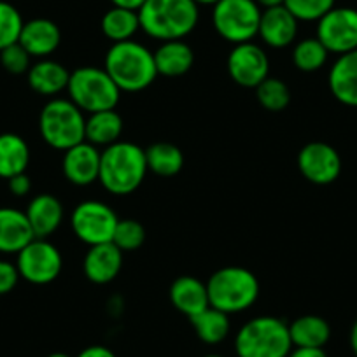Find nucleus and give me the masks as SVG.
I'll return each mask as SVG.
<instances>
[{
	"label": "nucleus",
	"instance_id": "nucleus-23",
	"mask_svg": "<svg viewBox=\"0 0 357 357\" xmlns=\"http://www.w3.org/2000/svg\"><path fill=\"white\" fill-rule=\"evenodd\" d=\"M158 75L181 77L188 74L195 63V51L184 40H167L154 51Z\"/></svg>",
	"mask_w": 357,
	"mask_h": 357
},
{
	"label": "nucleus",
	"instance_id": "nucleus-15",
	"mask_svg": "<svg viewBox=\"0 0 357 357\" xmlns=\"http://www.w3.org/2000/svg\"><path fill=\"white\" fill-rule=\"evenodd\" d=\"M298 23L300 22L291 15V11L286 6L263 9L257 37L268 47L284 50V47H289L296 40Z\"/></svg>",
	"mask_w": 357,
	"mask_h": 357
},
{
	"label": "nucleus",
	"instance_id": "nucleus-18",
	"mask_svg": "<svg viewBox=\"0 0 357 357\" xmlns=\"http://www.w3.org/2000/svg\"><path fill=\"white\" fill-rule=\"evenodd\" d=\"M328 84L340 104L357 107V50L336 58L329 68Z\"/></svg>",
	"mask_w": 357,
	"mask_h": 357
},
{
	"label": "nucleus",
	"instance_id": "nucleus-11",
	"mask_svg": "<svg viewBox=\"0 0 357 357\" xmlns=\"http://www.w3.org/2000/svg\"><path fill=\"white\" fill-rule=\"evenodd\" d=\"M317 37L329 54H345L357 50V9L333 8L317 22Z\"/></svg>",
	"mask_w": 357,
	"mask_h": 357
},
{
	"label": "nucleus",
	"instance_id": "nucleus-42",
	"mask_svg": "<svg viewBox=\"0 0 357 357\" xmlns=\"http://www.w3.org/2000/svg\"><path fill=\"white\" fill-rule=\"evenodd\" d=\"M349 342H350V349H352L354 356L357 357V319H356V322L352 324V329H350Z\"/></svg>",
	"mask_w": 357,
	"mask_h": 357
},
{
	"label": "nucleus",
	"instance_id": "nucleus-2",
	"mask_svg": "<svg viewBox=\"0 0 357 357\" xmlns=\"http://www.w3.org/2000/svg\"><path fill=\"white\" fill-rule=\"evenodd\" d=\"M198 8L193 0H146L139 9L140 30L160 43L184 40L197 29Z\"/></svg>",
	"mask_w": 357,
	"mask_h": 357
},
{
	"label": "nucleus",
	"instance_id": "nucleus-8",
	"mask_svg": "<svg viewBox=\"0 0 357 357\" xmlns=\"http://www.w3.org/2000/svg\"><path fill=\"white\" fill-rule=\"evenodd\" d=\"M263 9L256 0H219L212 8V25L221 39L233 46L257 37Z\"/></svg>",
	"mask_w": 357,
	"mask_h": 357
},
{
	"label": "nucleus",
	"instance_id": "nucleus-44",
	"mask_svg": "<svg viewBox=\"0 0 357 357\" xmlns=\"http://www.w3.org/2000/svg\"><path fill=\"white\" fill-rule=\"evenodd\" d=\"M47 357H70V356H68V354H65V352H53V354H50Z\"/></svg>",
	"mask_w": 357,
	"mask_h": 357
},
{
	"label": "nucleus",
	"instance_id": "nucleus-19",
	"mask_svg": "<svg viewBox=\"0 0 357 357\" xmlns=\"http://www.w3.org/2000/svg\"><path fill=\"white\" fill-rule=\"evenodd\" d=\"M26 79H29V86L36 93L56 98L58 95L67 91L70 70H67V67L61 65L60 61L43 58V60L32 63V67L26 72Z\"/></svg>",
	"mask_w": 357,
	"mask_h": 357
},
{
	"label": "nucleus",
	"instance_id": "nucleus-17",
	"mask_svg": "<svg viewBox=\"0 0 357 357\" xmlns=\"http://www.w3.org/2000/svg\"><path fill=\"white\" fill-rule=\"evenodd\" d=\"M18 43L25 47L30 56L43 60L50 58L58 50L61 43V32L56 23L51 20L33 18L25 22Z\"/></svg>",
	"mask_w": 357,
	"mask_h": 357
},
{
	"label": "nucleus",
	"instance_id": "nucleus-38",
	"mask_svg": "<svg viewBox=\"0 0 357 357\" xmlns=\"http://www.w3.org/2000/svg\"><path fill=\"white\" fill-rule=\"evenodd\" d=\"M75 357H118L109 347L104 345H89L82 349Z\"/></svg>",
	"mask_w": 357,
	"mask_h": 357
},
{
	"label": "nucleus",
	"instance_id": "nucleus-5",
	"mask_svg": "<svg viewBox=\"0 0 357 357\" xmlns=\"http://www.w3.org/2000/svg\"><path fill=\"white\" fill-rule=\"evenodd\" d=\"M211 307L233 315L245 312L259 298V280L243 266H222L207 280Z\"/></svg>",
	"mask_w": 357,
	"mask_h": 357
},
{
	"label": "nucleus",
	"instance_id": "nucleus-37",
	"mask_svg": "<svg viewBox=\"0 0 357 357\" xmlns=\"http://www.w3.org/2000/svg\"><path fill=\"white\" fill-rule=\"evenodd\" d=\"M8 186L9 191H11L15 197H26V195L32 191V181H30V177L26 175V172H23V174H18L15 175V177L8 178Z\"/></svg>",
	"mask_w": 357,
	"mask_h": 357
},
{
	"label": "nucleus",
	"instance_id": "nucleus-25",
	"mask_svg": "<svg viewBox=\"0 0 357 357\" xmlns=\"http://www.w3.org/2000/svg\"><path fill=\"white\" fill-rule=\"evenodd\" d=\"M289 335L293 347L324 349L331 338V326L321 315H301L289 324Z\"/></svg>",
	"mask_w": 357,
	"mask_h": 357
},
{
	"label": "nucleus",
	"instance_id": "nucleus-16",
	"mask_svg": "<svg viewBox=\"0 0 357 357\" xmlns=\"http://www.w3.org/2000/svg\"><path fill=\"white\" fill-rule=\"evenodd\" d=\"M123 250L112 242L91 245L82 261V270L89 282L105 286L119 275L123 268Z\"/></svg>",
	"mask_w": 357,
	"mask_h": 357
},
{
	"label": "nucleus",
	"instance_id": "nucleus-9",
	"mask_svg": "<svg viewBox=\"0 0 357 357\" xmlns=\"http://www.w3.org/2000/svg\"><path fill=\"white\" fill-rule=\"evenodd\" d=\"M16 268L20 279L33 286H46L54 282L61 273L63 257L60 249L47 238H33L16 254Z\"/></svg>",
	"mask_w": 357,
	"mask_h": 357
},
{
	"label": "nucleus",
	"instance_id": "nucleus-43",
	"mask_svg": "<svg viewBox=\"0 0 357 357\" xmlns=\"http://www.w3.org/2000/svg\"><path fill=\"white\" fill-rule=\"evenodd\" d=\"M193 2L197 6H212V8H214V6L218 4L219 0H193Z\"/></svg>",
	"mask_w": 357,
	"mask_h": 357
},
{
	"label": "nucleus",
	"instance_id": "nucleus-45",
	"mask_svg": "<svg viewBox=\"0 0 357 357\" xmlns=\"http://www.w3.org/2000/svg\"><path fill=\"white\" fill-rule=\"evenodd\" d=\"M204 357H225V356H219V354H207V356Z\"/></svg>",
	"mask_w": 357,
	"mask_h": 357
},
{
	"label": "nucleus",
	"instance_id": "nucleus-28",
	"mask_svg": "<svg viewBox=\"0 0 357 357\" xmlns=\"http://www.w3.org/2000/svg\"><path fill=\"white\" fill-rule=\"evenodd\" d=\"M100 29L102 33H104L112 44L133 40V36L140 30L139 11H132V9L116 8V6H112V8L102 16Z\"/></svg>",
	"mask_w": 357,
	"mask_h": 357
},
{
	"label": "nucleus",
	"instance_id": "nucleus-24",
	"mask_svg": "<svg viewBox=\"0 0 357 357\" xmlns=\"http://www.w3.org/2000/svg\"><path fill=\"white\" fill-rule=\"evenodd\" d=\"M123 128H125V123H123L121 114L116 109L93 112L86 118V142L93 144L97 147L112 146V144L121 140Z\"/></svg>",
	"mask_w": 357,
	"mask_h": 357
},
{
	"label": "nucleus",
	"instance_id": "nucleus-3",
	"mask_svg": "<svg viewBox=\"0 0 357 357\" xmlns=\"http://www.w3.org/2000/svg\"><path fill=\"white\" fill-rule=\"evenodd\" d=\"M104 68L121 93L144 91L158 77L154 53L137 40L112 44L105 53Z\"/></svg>",
	"mask_w": 357,
	"mask_h": 357
},
{
	"label": "nucleus",
	"instance_id": "nucleus-29",
	"mask_svg": "<svg viewBox=\"0 0 357 357\" xmlns=\"http://www.w3.org/2000/svg\"><path fill=\"white\" fill-rule=\"evenodd\" d=\"M147 168L158 177H174L184 167V154L175 144L156 142L146 149Z\"/></svg>",
	"mask_w": 357,
	"mask_h": 357
},
{
	"label": "nucleus",
	"instance_id": "nucleus-26",
	"mask_svg": "<svg viewBox=\"0 0 357 357\" xmlns=\"http://www.w3.org/2000/svg\"><path fill=\"white\" fill-rule=\"evenodd\" d=\"M30 147L18 133H0V177L11 178L26 172Z\"/></svg>",
	"mask_w": 357,
	"mask_h": 357
},
{
	"label": "nucleus",
	"instance_id": "nucleus-13",
	"mask_svg": "<svg viewBox=\"0 0 357 357\" xmlns=\"http://www.w3.org/2000/svg\"><path fill=\"white\" fill-rule=\"evenodd\" d=\"M298 170L315 186L333 184L342 174V158L333 146L326 142H308L296 158Z\"/></svg>",
	"mask_w": 357,
	"mask_h": 357
},
{
	"label": "nucleus",
	"instance_id": "nucleus-40",
	"mask_svg": "<svg viewBox=\"0 0 357 357\" xmlns=\"http://www.w3.org/2000/svg\"><path fill=\"white\" fill-rule=\"evenodd\" d=\"M111 2L116 8L132 9V11H139V9L146 4V0H111Z\"/></svg>",
	"mask_w": 357,
	"mask_h": 357
},
{
	"label": "nucleus",
	"instance_id": "nucleus-33",
	"mask_svg": "<svg viewBox=\"0 0 357 357\" xmlns=\"http://www.w3.org/2000/svg\"><path fill=\"white\" fill-rule=\"evenodd\" d=\"M23 25L25 22L18 9L9 2L0 0V51L18 43Z\"/></svg>",
	"mask_w": 357,
	"mask_h": 357
},
{
	"label": "nucleus",
	"instance_id": "nucleus-14",
	"mask_svg": "<svg viewBox=\"0 0 357 357\" xmlns=\"http://www.w3.org/2000/svg\"><path fill=\"white\" fill-rule=\"evenodd\" d=\"M102 151L89 142L75 144L63 153L61 170L65 178L74 186L84 188L98 181Z\"/></svg>",
	"mask_w": 357,
	"mask_h": 357
},
{
	"label": "nucleus",
	"instance_id": "nucleus-32",
	"mask_svg": "<svg viewBox=\"0 0 357 357\" xmlns=\"http://www.w3.org/2000/svg\"><path fill=\"white\" fill-rule=\"evenodd\" d=\"M111 242L123 252H133L146 242V228L135 219H119Z\"/></svg>",
	"mask_w": 357,
	"mask_h": 357
},
{
	"label": "nucleus",
	"instance_id": "nucleus-27",
	"mask_svg": "<svg viewBox=\"0 0 357 357\" xmlns=\"http://www.w3.org/2000/svg\"><path fill=\"white\" fill-rule=\"evenodd\" d=\"M198 338L207 345H219L225 342L231 331L229 315L214 307H207L204 312L190 319Z\"/></svg>",
	"mask_w": 357,
	"mask_h": 357
},
{
	"label": "nucleus",
	"instance_id": "nucleus-39",
	"mask_svg": "<svg viewBox=\"0 0 357 357\" xmlns=\"http://www.w3.org/2000/svg\"><path fill=\"white\" fill-rule=\"evenodd\" d=\"M287 357H328L324 349H310V347H293Z\"/></svg>",
	"mask_w": 357,
	"mask_h": 357
},
{
	"label": "nucleus",
	"instance_id": "nucleus-1",
	"mask_svg": "<svg viewBox=\"0 0 357 357\" xmlns=\"http://www.w3.org/2000/svg\"><path fill=\"white\" fill-rule=\"evenodd\" d=\"M147 172L146 149L133 142L119 140L102 151L98 183L111 195L126 197L139 190Z\"/></svg>",
	"mask_w": 357,
	"mask_h": 357
},
{
	"label": "nucleus",
	"instance_id": "nucleus-41",
	"mask_svg": "<svg viewBox=\"0 0 357 357\" xmlns=\"http://www.w3.org/2000/svg\"><path fill=\"white\" fill-rule=\"evenodd\" d=\"M286 0H256V4L259 6L261 9H272L279 8V6H284Z\"/></svg>",
	"mask_w": 357,
	"mask_h": 357
},
{
	"label": "nucleus",
	"instance_id": "nucleus-10",
	"mask_svg": "<svg viewBox=\"0 0 357 357\" xmlns=\"http://www.w3.org/2000/svg\"><path fill=\"white\" fill-rule=\"evenodd\" d=\"M119 218L107 204L98 200H84L74 207L70 214V228L86 245L111 242Z\"/></svg>",
	"mask_w": 357,
	"mask_h": 357
},
{
	"label": "nucleus",
	"instance_id": "nucleus-30",
	"mask_svg": "<svg viewBox=\"0 0 357 357\" xmlns=\"http://www.w3.org/2000/svg\"><path fill=\"white\" fill-rule=\"evenodd\" d=\"M329 51L317 37H307L294 44L293 47V63L294 67L305 74L317 72L328 63Z\"/></svg>",
	"mask_w": 357,
	"mask_h": 357
},
{
	"label": "nucleus",
	"instance_id": "nucleus-21",
	"mask_svg": "<svg viewBox=\"0 0 357 357\" xmlns=\"http://www.w3.org/2000/svg\"><path fill=\"white\" fill-rule=\"evenodd\" d=\"M36 238H50L63 222V205L56 197L40 193L30 200L25 211Z\"/></svg>",
	"mask_w": 357,
	"mask_h": 357
},
{
	"label": "nucleus",
	"instance_id": "nucleus-22",
	"mask_svg": "<svg viewBox=\"0 0 357 357\" xmlns=\"http://www.w3.org/2000/svg\"><path fill=\"white\" fill-rule=\"evenodd\" d=\"M170 303L175 310H178L188 319L211 307L208 303L207 284L193 275H183L172 282L170 286Z\"/></svg>",
	"mask_w": 357,
	"mask_h": 357
},
{
	"label": "nucleus",
	"instance_id": "nucleus-12",
	"mask_svg": "<svg viewBox=\"0 0 357 357\" xmlns=\"http://www.w3.org/2000/svg\"><path fill=\"white\" fill-rule=\"evenodd\" d=\"M226 68L235 84L254 89L270 75V58L266 51L252 40L235 44L226 60Z\"/></svg>",
	"mask_w": 357,
	"mask_h": 357
},
{
	"label": "nucleus",
	"instance_id": "nucleus-20",
	"mask_svg": "<svg viewBox=\"0 0 357 357\" xmlns=\"http://www.w3.org/2000/svg\"><path fill=\"white\" fill-rule=\"evenodd\" d=\"M36 238L25 211L0 207V254H18Z\"/></svg>",
	"mask_w": 357,
	"mask_h": 357
},
{
	"label": "nucleus",
	"instance_id": "nucleus-34",
	"mask_svg": "<svg viewBox=\"0 0 357 357\" xmlns=\"http://www.w3.org/2000/svg\"><path fill=\"white\" fill-rule=\"evenodd\" d=\"M291 15L298 22H315L317 23L326 13L331 11L336 6V0H286L284 2Z\"/></svg>",
	"mask_w": 357,
	"mask_h": 357
},
{
	"label": "nucleus",
	"instance_id": "nucleus-4",
	"mask_svg": "<svg viewBox=\"0 0 357 357\" xmlns=\"http://www.w3.org/2000/svg\"><path fill=\"white\" fill-rule=\"evenodd\" d=\"M291 350L289 324L273 315L249 319L235 335L236 357H287Z\"/></svg>",
	"mask_w": 357,
	"mask_h": 357
},
{
	"label": "nucleus",
	"instance_id": "nucleus-35",
	"mask_svg": "<svg viewBox=\"0 0 357 357\" xmlns=\"http://www.w3.org/2000/svg\"><path fill=\"white\" fill-rule=\"evenodd\" d=\"M0 63L9 74H26L29 68L32 67V56L26 53L25 47L20 43L11 44L6 50L0 51Z\"/></svg>",
	"mask_w": 357,
	"mask_h": 357
},
{
	"label": "nucleus",
	"instance_id": "nucleus-36",
	"mask_svg": "<svg viewBox=\"0 0 357 357\" xmlns=\"http://www.w3.org/2000/svg\"><path fill=\"white\" fill-rule=\"evenodd\" d=\"M20 280L18 268H16V263H11V261L0 259V296L4 294H9L16 287Z\"/></svg>",
	"mask_w": 357,
	"mask_h": 357
},
{
	"label": "nucleus",
	"instance_id": "nucleus-31",
	"mask_svg": "<svg viewBox=\"0 0 357 357\" xmlns=\"http://www.w3.org/2000/svg\"><path fill=\"white\" fill-rule=\"evenodd\" d=\"M256 98L268 112H282L291 104V89L282 79L268 75L259 86H256Z\"/></svg>",
	"mask_w": 357,
	"mask_h": 357
},
{
	"label": "nucleus",
	"instance_id": "nucleus-7",
	"mask_svg": "<svg viewBox=\"0 0 357 357\" xmlns=\"http://www.w3.org/2000/svg\"><path fill=\"white\" fill-rule=\"evenodd\" d=\"M84 112L68 98H51L39 114V132L44 142L56 151H67L84 142Z\"/></svg>",
	"mask_w": 357,
	"mask_h": 357
},
{
	"label": "nucleus",
	"instance_id": "nucleus-6",
	"mask_svg": "<svg viewBox=\"0 0 357 357\" xmlns=\"http://www.w3.org/2000/svg\"><path fill=\"white\" fill-rule=\"evenodd\" d=\"M67 93L68 100L74 102L86 114L116 109L121 98V89L116 86L107 70L91 65L70 72Z\"/></svg>",
	"mask_w": 357,
	"mask_h": 357
}]
</instances>
